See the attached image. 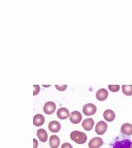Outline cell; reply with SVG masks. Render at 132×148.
<instances>
[{"label": "cell", "mask_w": 132, "mask_h": 148, "mask_svg": "<svg viewBox=\"0 0 132 148\" xmlns=\"http://www.w3.org/2000/svg\"><path fill=\"white\" fill-rule=\"evenodd\" d=\"M107 130V123L104 121H99L95 127V132L97 135H103Z\"/></svg>", "instance_id": "5b68a950"}, {"label": "cell", "mask_w": 132, "mask_h": 148, "mask_svg": "<svg viewBox=\"0 0 132 148\" xmlns=\"http://www.w3.org/2000/svg\"><path fill=\"white\" fill-rule=\"evenodd\" d=\"M38 147V142H37V139H33V148H37Z\"/></svg>", "instance_id": "7402d4cb"}, {"label": "cell", "mask_w": 132, "mask_h": 148, "mask_svg": "<svg viewBox=\"0 0 132 148\" xmlns=\"http://www.w3.org/2000/svg\"><path fill=\"white\" fill-rule=\"evenodd\" d=\"M123 94L126 96L132 95V85H123L122 87Z\"/></svg>", "instance_id": "e0dca14e"}, {"label": "cell", "mask_w": 132, "mask_h": 148, "mask_svg": "<svg viewBox=\"0 0 132 148\" xmlns=\"http://www.w3.org/2000/svg\"><path fill=\"white\" fill-rule=\"evenodd\" d=\"M107 97H108V91L104 88H101L96 93V98L97 101H104L107 99Z\"/></svg>", "instance_id": "ba28073f"}, {"label": "cell", "mask_w": 132, "mask_h": 148, "mask_svg": "<svg viewBox=\"0 0 132 148\" xmlns=\"http://www.w3.org/2000/svg\"><path fill=\"white\" fill-rule=\"evenodd\" d=\"M131 144L132 143L131 142V140L123 139L120 141H116L112 146V148H131Z\"/></svg>", "instance_id": "3957f363"}, {"label": "cell", "mask_w": 132, "mask_h": 148, "mask_svg": "<svg viewBox=\"0 0 132 148\" xmlns=\"http://www.w3.org/2000/svg\"><path fill=\"white\" fill-rule=\"evenodd\" d=\"M70 138L73 142L77 144H84L87 142L88 137L84 132L75 130L70 133Z\"/></svg>", "instance_id": "6da1fadb"}, {"label": "cell", "mask_w": 132, "mask_h": 148, "mask_svg": "<svg viewBox=\"0 0 132 148\" xmlns=\"http://www.w3.org/2000/svg\"><path fill=\"white\" fill-rule=\"evenodd\" d=\"M103 140L100 137H96L92 138L88 143V147L89 148H100L103 145Z\"/></svg>", "instance_id": "52a82bcc"}, {"label": "cell", "mask_w": 132, "mask_h": 148, "mask_svg": "<svg viewBox=\"0 0 132 148\" xmlns=\"http://www.w3.org/2000/svg\"><path fill=\"white\" fill-rule=\"evenodd\" d=\"M108 89L111 90V92H117L120 90V85H109Z\"/></svg>", "instance_id": "ac0fdd59"}, {"label": "cell", "mask_w": 132, "mask_h": 148, "mask_svg": "<svg viewBox=\"0 0 132 148\" xmlns=\"http://www.w3.org/2000/svg\"><path fill=\"white\" fill-rule=\"evenodd\" d=\"M69 119L70 122L74 124H78L80 122L82 121L83 119V116H82V114L79 112V111H73L71 114H70V116H69Z\"/></svg>", "instance_id": "8992f818"}, {"label": "cell", "mask_w": 132, "mask_h": 148, "mask_svg": "<svg viewBox=\"0 0 132 148\" xmlns=\"http://www.w3.org/2000/svg\"><path fill=\"white\" fill-rule=\"evenodd\" d=\"M96 112H97V106L94 104L88 103L83 107V113L86 116H92L95 114Z\"/></svg>", "instance_id": "7a4b0ae2"}, {"label": "cell", "mask_w": 132, "mask_h": 148, "mask_svg": "<svg viewBox=\"0 0 132 148\" xmlns=\"http://www.w3.org/2000/svg\"><path fill=\"white\" fill-rule=\"evenodd\" d=\"M37 137H38V138H39V140H40L41 143H46V142L47 141L48 134L45 129H43V128L38 129L37 132Z\"/></svg>", "instance_id": "2e32d148"}, {"label": "cell", "mask_w": 132, "mask_h": 148, "mask_svg": "<svg viewBox=\"0 0 132 148\" xmlns=\"http://www.w3.org/2000/svg\"><path fill=\"white\" fill-rule=\"evenodd\" d=\"M82 127L86 131H91L94 127V120L92 118H88L82 122Z\"/></svg>", "instance_id": "9c48e42d"}, {"label": "cell", "mask_w": 132, "mask_h": 148, "mask_svg": "<svg viewBox=\"0 0 132 148\" xmlns=\"http://www.w3.org/2000/svg\"><path fill=\"white\" fill-rule=\"evenodd\" d=\"M50 147L51 148H58L60 145V139L56 135H52L50 138Z\"/></svg>", "instance_id": "9a60e30c"}, {"label": "cell", "mask_w": 132, "mask_h": 148, "mask_svg": "<svg viewBox=\"0 0 132 148\" xmlns=\"http://www.w3.org/2000/svg\"><path fill=\"white\" fill-rule=\"evenodd\" d=\"M121 132L122 134L124 135H127V136H131L132 135V124L131 123H124L122 124L121 127Z\"/></svg>", "instance_id": "4fadbf2b"}, {"label": "cell", "mask_w": 132, "mask_h": 148, "mask_svg": "<svg viewBox=\"0 0 132 148\" xmlns=\"http://www.w3.org/2000/svg\"><path fill=\"white\" fill-rule=\"evenodd\" d=\"M55 110H56V105L53 101H48L44 105V107H43V110L45 112V114H46L48 115L54 114Z\"/></svg>", "instance_id": "277c9868"}, {"label": "cell", "mask_w": 132, "mask_h": 148, "mask_svg": "<svg viewBox=\"0 0 132 148\" xmlns=\"http://www.w3.org/2000/svg\"><path fill=\"white\" fill-rule=\"evenodd\" d=\"M131 148H132V144H131Z\"/></svg>", "instance_id": "603a6c76"}, {"label": "cell", "mask_w": 132, "mask_h": 148, "mask_svg": "<svg viewBox=\"0 0 132 148\" xmlns=\"http://www.w3.org/2000/svg\"><path fill=\"white\" fill-rule=\"evenodd\" d=\"M61 148H73L72 147V145L69 143H65L62 144V146H61Z\"/></svg>", "instance_id": "44dd1931"}, {"label": "cell", "mask_w": 132, "mask_h": 148, "mask_svg": "<svg viewBox=\"0 0 132 148\" xmlns=\"http://www.w3.org/2000/svg\"><path fill=\"white\" fill-rule=\"evenodd\" d=\"M34 88V91H33V95H37L39 92H40V86L39 85H34L33 86Z\"/></svg>", "instance_id": "ffe728a7"}, {"label": "cell", "mask_w": 132, "mask_h": 148, "mask_svg": "<svg viewBox=\"0 0 132 148\" xmlns=\"http://www.w3.org/2000/svg\"><path fill=\"white\" fill-rule=\"evenodd\" d=\"M55 88L58 90H59V91H64V90H66L67 87H68L67 85H55Z\"/></svg>", "instance_id": "d6986e66"}, {"label": "cell", "mask_w": 132, "mask_h": 148, "mask_svg": "<svg viewBox=\"0 0 132 148\" xmlns=\"http://www.w3.org/2000/svg\"><path fill=\"white\" fill-rule=\"evenodd\" d=\"M48 128L51 132L56 133V132H59V130L61 128V125L58 121L53 120V121L50 122V123L48 125Z\"/></svg>", "instance_id": "8fae6325"}, {"label": "cell", "mask_w": 132, "mask_h": 148, "mask_svg": "<svg viewBox=\"0 0 132 148\" xmlns=\"http://www.w3.org/2000/svg\"><path fill=\"white\" fill-rule=\"evenodd\" d=\"M45 123V117L43 116L42 114H36L34 118H33V124L36 126V127H41Z\"/></svg>", "instance_id": "5bb4252c"}, {"label": "cell", "mask_w": 132, "mask_h": 148, "mask_svg": "<svg viewBox=\"0 0 132 148\" xmlns=\"http://www.w3.org/2000/svg\"><path fill=\"white\" fill-rule=\"evenodd\" d=\"M69 116H70V114H69V110L64 107L59 108L57 110V117L59 119H66L69 118Z\"/></svg>", "instance_id": "30bf717a"}, {"label": "cell", "mask_w": 132, "mask_h": 148, "mask_svg": "<svg viewBox=\"0 0 132 148\" xmlns=\"http://www.w3.org/2000/svg\"><path fill=\"white\" fill-rule=\"evenodd\" d=\"M103 118L106 122H112L116 119V114L111 110H106L103 113Z\"/></svg>", "instance_id": "7c38bea8"}]
</instances>
